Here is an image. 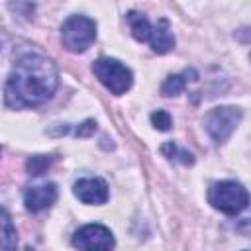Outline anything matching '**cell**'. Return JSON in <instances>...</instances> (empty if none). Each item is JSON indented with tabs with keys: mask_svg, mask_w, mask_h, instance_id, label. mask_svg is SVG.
Listing matches in <instances>:
<instances>
[{
	"mask_svg": "<svg viewBox=\"0 0 251 251\" xmlns=\"http://www.w3.org/2000/svg\"><path fill=\"white\" fill-rule=\"evenodd\" d=\"M59 86V73L51 59L39 53L22 55L4 84V102L14 110L45 104Z\"/></svg>",
	"mask_w": 251,
	"mask_h": 251,
	"instance_id": "cell-1",
	"label": "cell"
},
{
	"mask_svg": "<svg viewBox=\"0 0 251 251\" xmlns=\"http://www.w3.org/2000/svg\"><path fill=\"white\" fill-rule=\"evenodd\" d=\"M208 202L229 216H235L239 212H243L249 204V192L241 182L235 180H220L214 182L208 190Z\"/></svg>",
	"mask_w": 251,
	"mask_h": 251,
	"instance_id": "cell-2",
	"label": "cell"
},
{
	"mask_svg": "<svg viewBox=\"0 0 251 251\" xmlns=\"http://www.w3.org/2000/svg\"><path fill=\"white\" fill-rule=\"evenodd\" d=\"M92 73L96 78L116 96L126 94L133 84V73L122 61L112 57H102L92 63Z\"/></svg>",
	"mask_w": 251,
	"mask_h": 251,
	"instance_id": "cell-3",
	"label": "cell"
},
{
	"mask_svg": "<svg viewBox=\"0 0 251 251\" xmlns=\"http://www.w3.org/2000/svg\"><path fill=\"white\" fill-rule=\"evenodd\" d=\"M96 39V22L86 16H69L61 25V41L71 53L86 51Z\"/></svg>",
	"mask_w": 251,
	"mask_h": 251,
	"instance_id": "cell-4",
	"label": "cell"
},
{
	"mask_svg": "<svg viewBox=\"0 0 251 251\" xmlns=\"http://www.w3.org/2000/svg\"><path fill=\"white\" fill-rule=\"evenodd\" d=\"M241 118H243L241 108H235V106L212 108L204 118V127H206L208 135L220 145V143H226L229 139V135L239 126Z\"/></svg>",
	"mask_w": 251,
	"mask_h": 251,
	"instance_id": "cell-5",
	"label": "cell"
},
{
	"mask_svg": "<svg viewBox=\"0 0 251 251\" xmlns=\"http://www.w3.org/2000/svg\"><path fill=\"white\" fill-rule=\"evenodd\" d=\"M73 245L78 251H112L116 247V239L106 226L84 224L75 231Z\"/></svg>",
	"mask_w": 251,
	"mask_h": 251,
	"instance_id": "cell-6",
	"label": "cell"
},
{
	"mask_svg": "<svg viewBox=\"0 0 251 251\" xmlns=\"http://www.w3.org/2000/svg\"><path fill=\"white\" fill-rule=\"evenodd\" d=\"M73 194L84 204H104L110 196V190L104 178L86 176V178H78L73 184Z\"/></svg>",
	"mask_w": 251,
	"mask_h": 251,
	"instance_id": "cell-7",
	"label": "cell"
},
{
	"mask_svg": "<svg viewBox=\"0 0 251 251\" xmlns=\"http://www.w3.org/2000/svg\"><path fill=\"white\" fill-rule=\"evenodd\" d=\"M57 200V186L53 182H43L35 186H27L24 192V204L27 212H41L53 206Z\"/></svg>",
	"mask_w": 251,
	"mask_h": 251,
	"instance_id": "cell-8",
	"label": "cell"
},
{
	"mask_svg": "<svg viewBox=\"0 0 251 251\" xmlns=\"http://www.w3.org/2000/svg\"><path fill=\"white\" fill-rule=\"evenodd\" d=\"M147 43L151 45V49L157 55H165L175 47V35H173V29H171V24L167 18H161V20H157V24H153L151 37Z\"/></svg>",
	"mask_w": 251,
	"mask_h": 251,
	"instance_id": "cell-9",
	"label": "cell"
},
{
	"mask_svg": "<svg viewBox=\"0 0 251 251\" xmlns=\"http://www.w3.org/2000/svg\"><path fill=\"white\" fill-rule=\"evenodd\" d=\"M18 249V233L10 214L0 206V251H16Z\"/></svg>",
	"mask_w": 251,
	"mask_h": 251,
	"instance_id": "cell-10",
	"label": "cell"
},
{
	"mask_svg": "<svg viewBox=\"0 0 251 251\" xmlns=\"http://www.w3.org/2000/svg\"><path fill=\"white\" fill-rule=\"evenodd\" d=\"M127 24H129L131 35H133L137 41H141V43H147V41H149V37H151V29H153V24L147 20V16H145V14L131 10V12L127 14Z\"/></svg>",
	"mask_w": 251,
	"mask_h": 251,
	"instance_id": "cell-11",
	"label": "cell"
},
{
	"mask_svg": "<svg viewBox=\"0 0 251 251\" xmlns=\"http://www.w3.org/2000/svg\"><path fill=\"white\" fill-rule=\"evenodd\" d=\"M194 75H196V71H194V69H188V71H184V73H180V75H171V76H167V80H165L163 86H161V92H163L165 96H176V94H180V92L184 90L186 82L190 80L188 76H194Z\"/></svg>",
	"mask_w": 251,
	"mask_h": 251,
	"instance_id": "cell-12",
	"label": "cell"
},
{
	"mask_svg": "<svg viewBox=\"0 0 251 251\" xmlns=\"http://www.w3.org/2000/svg\"><path fill=\"white\" fill-rule=\"evenodd\" d=\"M161 153L169 159V161H175V163H180V165H194V155L182 147H178L175 141H167L161 145Z\"/></svg>",
	"mask_w": 251,
	"mask_h": 251,
	"instance_id": "cell-13",
	"label": "cell"
},
{
	"mask_svg": "<svg viewBox=\"0 0 251 251\" xmlns=\"http://www.w3.org/2000/svg\"><path fill=\"white\" fill-rule=\"evenodd\" d=\"M51 163H53V157H49V155H33L31 159H27L25 167H27L29 175H43Z\"/></svg>",
	"mask_w": 251,
	"mask_h": 251,
	"instance_id": "cell-14",
	"label": "cell"
},
{
	"mask_svg": "<svg viewBox=\"0 0 251 251\" xmlns=\"http://www.w3.org/2000/svg\"><path fill=\"white\" fill-rule=\"evenodd\" d=\"M151 124H153L155 129L167 131V129H171V126H173V118H171V114H169L167 110H155V112L151 114Z\"/></svg>",
	"mask_w": 251,
	"mask_h": 251,
	"instance_id": "cell-15",
	"label": "cell"
},
{
	"mask_svg": "<svg viewBox=\"0 0 251 251\" xmlns=\"http://www.w3.org/2000/svg\"><path fill=\"white\" fill-rule=\"evenodd\" d=\"M94 129H96V122H94V120H86V122H82V124L76 127L75 135H78V137H86V135H90Z\"/></svg>",
	"mask_w": 251,
	"mask_h": 251,
	"instance_id": "cell-16",
	"label": "cell"
},
{
	"mask_svg": "<svg viewBox=\"0 0 251 251\" xmlns=\"http://www.w3.org/2000/svg\"><path fill=\"white\" fill-rule=\"evenodd\" d=\"M243 251H245V249H243Z\"/></svg>",
	"mask_w": 251,
	"mask_h": 251,
	"instance_id": "cell-17",
	"label": "cell"
}]
</instances>
